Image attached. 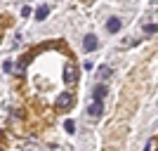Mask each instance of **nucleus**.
I'll use <instances>...</instances> for the list:
<instances>
[{
  "instance_id": "9d476101",
  "label": "nucleus",
  "mask_w": 158,
  "mask_h": 151,
  "mask_svg": "<svg viewBox=\"0 0 158 151\" xmlns=\"http://www.w3.org/2000/svg\"><path fill=\"white\" fill-rule=\"evenodd\" d=\"M158 31V24H146L144 26V33H156Z\"/></svg>"
},
{
  "instance_id": "6e6552de",
  "label": "nucleus",
  "mask_w": 158,
  "mask_h": 151,
  "mask_svg": "<svg viewBox=\"0 0 158 151\" xmlns=\"http://www.w3.org/2000/svg\"><path fill=\"white\" fill-rule=\"evenodd\" d=\"M109 76H111V66H104V64H102V66H99V78L106 80Z\"/></svg>"
},
{
  "instance_id": "f8f14e48",
  "label": "nucleus",
  "mask_w": 158,
  "mask_h": 151,
  "mask_svg": "<svg viewBox=\"0 0 158 151\" xmlns=\"http://www.w3.org/2000/svg\"><path fill=\"white\" fill-rule=\"evenodd\" d=\"M151 146H153V144H151V142H149V144H146V149H144V151H151Z\"/></svg>"
},
{
  "instance_id": "0eeeda50",
  "label": "nucleus",
  "mask_w": 158,
  "mask_h": 151,
  "mask_svg": "<svg viewBox=\"0 0 158 151\" xmlns=\"http://www.w3.org/2000/svg\"><path fill=\"white\" fill-rule=\"evenodd\" d=\"M47 14H50V7H47V5H40L38 10H35V21H45Z\"/></svg>"
},
{
  "instance_id": "7ed1b4c3",
  "label": "nucleus",
  "mask_w": 158,
  "mask_h": 151,
  "mask_svg": "<svg viewBox=\"0 0 158 151\" xmlns=\"http://www.w3.org/2000/svg\"><path fill=\"white\" fill-rule=\"evenodd\" d=\"M97 45H99V40H97V36H85V40H83V50L85 52H92V50H97Z\"/></svg>"
},
{
  "instance_id": "f257e3e1",
  "label": "nucleus",
  "mask_w": 158,
  "mask_h": 151,
  "mask_svg": "<svg viewBox=\"0 0 158 151\" xmlns=\"http://www.w3.org/2000/svg\"><path fill=\"white\" fill-rule=\"evenodd\" d=\"M76 80H78V69L69 61V64H66V69H64V83H66V85H73Z\"/></svg>"
},
{
  "instance_id": "39448f33",
  "label": "nucleus",
  "mask_w": 158,
  "mask_h": 151,
  "mask_svg": "<svg viewBox=\"0 0 158 151\" xmlns=\"http://www.w3.org/2000/svg\"><path fill=\"white\" fill-rule=\"evenodd\" d=\"M106 97V85H94L92 90V102H104Z\"/></svg>"
},
{
  "instance_id": "1a4fd4ad",
  "label": "nucleus",
  "mask_w": 158,
  "mask_h": 151,
  "mask_svg": "<svg viewBox=\"0 0 158 151\" xmlns=\"http://www.w3.org/2000/svg\"><path fill=\"white\" fill-rule=\"evenodd\" d=\"M64 130L69 132V135H73V130H76V123H73V120L69 118V120H66V123H64Z\"/></svg>"
},
{
  "instance_id": "423d86ee",
  "label": "nucleus",
  "mask_w": 158,
  "mask_h": 151,
  "mask_svg": "<svg viewBox=\"0 0 158 151\" xmlns=\"http://www.w3.org/2000/svg\"><path fill=\"white\" fill-rule=\"evenodd\" d=\"M106 31L109 33H118L120 31V19L118 17H111V19L106 21Z\"/></svg>"
},
{
  "instance_id": "9b49d317",
  "label": "nucleus",
  "mask_w": 158,
  "mask_h": 151,
  "mask_svg": "<svg viewBox=\"0 0 158 151\" xmlns=\"http://www.w3.org/2000/svg\"><path fill=\"white\" fill-rule=\"evenodd\" d=\"M2 69H5V71L10 73V71H12V69H14V66H12V61H5V64H2Z\"/></svg>"
},
{
  "instance_id": "f03ea898",
  "label": "nucleus",
  "mask_w": 158,
  "mask_h": 151,
  "mask_svg": "<svg viewBox=\"0 0 158 151\" xmlns=\"http://www.w3.org/2000/svg\"><path fill=\"white\" fill-rule=\"evenodd\" d=\"M73 94L71 92H64V94H59V99H57V109H71L73 106Z\"/></svg>"
},
{
  "instance_id": "20e7f679",
  "label": "nucleus",
  "mask_w": 158,
  "mask_h": 151,
  "mask_svg": "<svg viewBox=\"0 0 158 151\" xmlns=\"http://www.w3.org/2000/svg\"><path fill=\"white\" fill-rule=\"evenodd\" d=\"M87 113H90L92 118H99V116L104 113V104H102V102H92V104L87 106Z\"/></svg>"
}]
</instances>
